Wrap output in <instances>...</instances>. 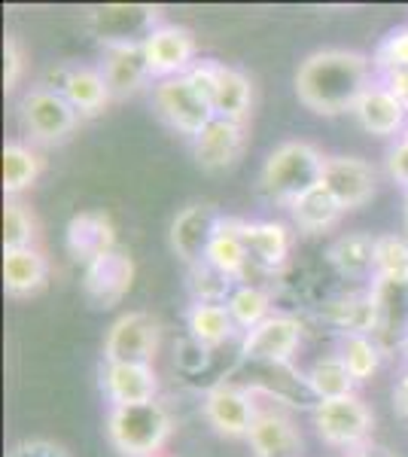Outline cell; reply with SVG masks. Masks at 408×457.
I'll return each instance as SVG.
<instances>
[{"mask_svg":"<svg viewBox=\"0 0 408 457\" xmlns=\"http://www.w3.org/2000/svg\"><path fill=\"white\" fill-rule=\"evenodd\" d=\"M372 86V64L351 49H321L311 53L296 71V95L308 110L321 116H341Z\"/></svg>","mask_w":408,"mask_h":457,"instance_id":"cell-1","label":"cell"},{"mask_svg":"<svg viewBox=\"0 0 408 457\" xmlns=\"http://www.w3.org/2000/svg\"><path fill=\"white\" fill-rule=\"evenodd\" d=\"M326 156L317 146L305 141H287L274 146L271 156L265 159L262 174H259V187L262 193L278 204H293L311 189L321 187L323 180Z\"/></svg>","mask_w":408,"mask_h":457,"instance_id":"cell-2","label":"cell"},{"mask_svg":"<svg viewBox=\"0 0 408 457\" xmlns=\"http://www.w3.org/2000/svg\"><path fill=\"white\" fill-rule=\"evenodd\" d=\"M174 421L159 400L113 405L107 415V436L122 457H159Z\"/></svg>","mask_w":408,"mask_h":457,"instance_id":"cell-3","label":"cell"},{"mask_svg":"<svg viewBox=\"0 0 408 457\" xmlns=\"http://www.w3.org/2000/svg\"><path fill=\"white\" fill-rule=\"evenodd\" d=\"M155 28H162L159 6L110 4L88 12V31L95 34V40L104 43V49L144 46Z\"/></svg>","mask_w":408,"mask_h":457,"instance_id":"cell-4","label":"cell"},{"mask_svg":"<svg viewBox=\"0 0 408 457\" xmlns=\"http://www.w3.org/2000/svg\"><path fill=\"white\" fill-rule=\"evenodd\" d=\"M311 418H314L317 436H321L326 445L347 448V452L366 448L369 436H372V427H375L372 411H369V405L362 403L357 394L314 403Z\"/></svg>","mask_w":408,"mask_h":457,"instance_id":"cell-5","label":"cell"},{"mask_svg":"<svg viewBox=\"0 0 408 457\" xmlns=\"http://www.w3.org/2000/svg\"><path fill=\"white\" fill-rule=\"evenodd\" d=\"M153 104L171 129L180 131V135H189V137H196L198 131L213 120L211 101L189 83L187 73H183V77L159 79V83H155V92H153Z\"/></svg>","mask_w":408,"mask_h":457,"instance_id":"cell-6","label":"cell"},{"mask_svg":"<svg viewBox=\"0 0 408 457\" xmlns=\"http://www.w3.org/2000/svg\"><path fill=\"white\" fill-rule=\"evenodd\" d=\"M21 122L37 144H62L79 125V113L55 88H34L21 98Z\"/></svg>","mask_w":408,"mask_h":457,"instance_id":"cell-7","label":"cell"},{"mask_svg":"<svg viewBox=\"0 0 408 457\" xmlns=\"http://www.w3.org/2000/svg\"><path fill=\"white\" fill-rule=\"evenodd\" d=\"M155 351H159V323L146 312L116 317L104 338V363L153 366Z\"/></svg>","mask_w":408,"mask_h":457,"instance_id":"cell-8","label":"cell"},{"mask_svg":"<svg viewBox=\"0 0 408 457\" xmlns=\"http://www.w3.org/2000/svg\"><path fill=\"white\" fill-rule=\"evenodd\" d=\"M302 345V323L293 314H271L256 329L244 333L241 353L256 366H289Z\"/></svg>","mask_w":408,"mask_h":457,"instance_id":"cell-9","label":"cell"},{"mask_svg":"<svg viewBox=\"0 0 408 457\" xmlns=\"http://www.w3.org/2000/svg\"><path fill=\"white\" fill-rule=\"evenodd\" d=\"M220 223L222 217L213 204H187L171 223V250L177 253V260L189 269L204 265Z\"/></svg>","mask_w":408,"mask_h":457,"instance_id":"cell-10","label":"cell"},{"mask_svg":"<svg viewBox=\"0 0 408 457\" xmlns=\"http://www.w3.org/2000/svg\"><path fill=\"white\" fill-rule=\"evenodd\" d=\"M259 415V405L254 400V390L241 385H213L204 394V418L220 436L241 439L250 436V427H254Z\"/></svg>","mask_w":408,"mask_h":457,"instance_id":"cell-11","label":"cell"},{"mask_svg":"<svg viewBox=\"0 0 408 457\" xmlns=\"http://www.w3.org/2000/svg\"><path fill=\"white\" fill-rule=\"evenodd\" d=\"M321 187L341 211H357L375 195V168L357 156H326Z\"/></svg>","mask_w":408,"mask_h":457,"instance_id":"cell-12","label":"cell"},{"mask_svg":"<svg viewBox=\"0 0 408 457\" xmlns=\"http://www.w3.org/2000/svg\"><path fill=\"white\" fill-rule=\"evenodd\" d=\"M131 284H135V262L122 250H110L98 256L95 262L86 265L83 287L86 296L101 308H113L129 296Z\"/></svg>","mask_w":408,"mask_h":457,"instance_id":"cell-13","label":"cell"},{"mask_svg":"<svg viewBox=\"0 0 408 457\" xmlns=\"http://www.w3.org/2000/svg\"><path fill=\"white\" fill-rule=\"evenodd\" d=\"M146 62H150V73L155 79H171L189 73L196 64V37L187 28L162 25L155 28L150 40L144 43Z\"/></svg>","mask_w":408,"mask_h":457,"instance_id":"cell-14","label":"cell"},{"mask_svg":"<svg viewBox=\"0 0 408 457\" xmlns=\"http://www.w3.org/2000/svg\"><path fill=\"white\" fill-rule=\"evenodd\" d=\"M372 302H375V338L384 348L408 342V281H381L375 278L372 284Z\"/></svg>","mask_w":408,"mask_h":457,"instance_id":"cell-15","label":"cell"},{"mask_svg":"<svg viewBox=\"0 0 408 457\" xmlns=\"http://www.w3.org/2000/svg\"><path fill=\"white\" fill-rule=\"evenodd\" d=\"M192 150H196L198 165L207 168V171L229 168L244 150V125L213 116V120L192 137Z\"/></svg>","mask_w":408,"mask_h":457,"instance_id":"cell-16","label":"cell"},{"mask_svg":"<svg viewBox=\"0 0 408 457\" xmlns=\"http://www.w3.org/2000/svg\"><path fill=\"white\" fill-rule=\"evenodd\" d=\"M68 250L77 262H95L98 256L116 250V228L110 223L107 213L101 211H83L77 217H71L68 223Z\"/></svg>","mask_w":408,"mask_h":457,"instance_id":"cell-17","label":"cell"},{"mask_svg":"<svg viewBox=\"0 0 408 457\" xmlns=\"http://www.w3.org/2000/svg\"><path fill=\"white\" fill-rule=\"evenodd\" d=\"M101 387L113 405H135L150 403L159 394V378L153 366H131V363H104Z\"/></svg>","mask_w":408,"mask_h":457,"instance_id":"cell-18","label":"cell"},{"mask_svg":"<svg viewBox=\"0 0 408 457\" xmlns=\"http://www.w3.org/2000/svg\"><path fill=\"white\" fill-rule=\"evenodd\" d=\"M241 238L247 247L250 262L262 265V269H280L287 262L289 250H293V232L284 223H271V220H241Z\"/></svg>","mask_w":408,"mask_h":457,"instance_id":"cell-19","label":"cell"},{"mask_svg":"<svg viewBox=\"0 0 408 457\" xmlns=\"http://www.w3.org/2000/svg\"><path fill=\"white\" fill-rule=\"evenodd\" d=\"M247 439L256 457H302V436L296 424L274 409H259Z\"/></svg>","mask_w":408,"mask_h":457,"instance_id":"cell-20","label":"cell"},{"mask_svg":"<svg viewBox=\"0 0 408 457\" xmlns=\"http://www.w3.org/2000/svg\"><path fill=\"white\" fill-rule=\"evenodd\" d=\"M354 116L372 135H396L408 120V104L399 101L384 83H372L354 107Z\"/></svg>","mask_w":408,"mask_h":457,"instance_id":"cell-21","label":"cell"},{"mask_svg":"<svg viewBox=\"0 0 408 457\" xmlns=\"http://www.w3.org/2000/svg\"><path fill=\"white\" fill-rule=\"evenodd\" d=\"M104 79L110 86V95L116 101L135 95L146 79L153 77L150 73V62H146L144 46H122V49H107L104 53Z\"/></svg>","mask_w":408,"mask_h":457,"instance_id":"cell-22","label":"cell"},{"mask_svg":"<svg viewBox=\"0 0 408 457\" xmlns=\"http://www.w3.org/2000/svg\"><path fill=\"white\" fill-rule=\"evenodd\" d=\"M49 262L37 247L25 250H4V287L10 296L25 299L46 287Z\"/></svg>","mask_w":408,"mask_h":457,"instance_id":"cell-23","label":"cell"},{"mask_svg":"<svg viewBox=\"0 0 408 457\" xmlns=\"http://www.w3.org/2000/svg\"><path fill=\"white\" fill-rule=\"evenodd\" d=\"M211 107H213V116H220V120L241 122V125L247 122L250 107H254V86H250L247 73L220 64Z\"/></svg>","mask_w":408,"mask_h":457,"instance_id":"cell-24","label":"cell"},{"mask_svg":"<svg viewBox=\"0 0 408 457\" xmlns=\"http://www.w3.org/2000/svg\"><path fill=\"white\" fill-rule=\"evenodd\" d=\"M62 95L71 101L79 116L104 113V107H107L110 98H113V95H110L107 79H104V73L95 71V68H73V71L64 73Z\"/></svg>","mask_w":408,"mask_h":457,"instance_id":"cell-25","label":"cell"},{"mask_svg":"<svg viewBox=\"0 0 408 457\" xmlns=\"http://www.w3.org/2000/svg\"><path fill=\"white\" fill-rule=\"evenodd\" d=\"M238 223H241L238 217H222L217 235H213V245L207 250V262L217 271H222L226 278H232V281H241L250 262Z\"/></svg>","mask_w":408,"mask_h":457,"instance_id":"cell-26","label":"cell"},{"mask_svg":"<svg viewBox=\"0 0 408 457\" xmlns=\"http://www.w3.org/2000/svg\"><path fill=\"white\" fill-rule=\"evenodd\" d=\"M189 333L202 348H220L222 342H229L235 327L232 314H229L226 302H192L189 314Z\"/></svg>","mask_w":408,"mask_h":457,"instance_id":"cell-27","label":"cell"},{"mask_svg":"<svg viewBox=\"0 0 408 457\" xmlns=\"http://www.w3.org/2000/svg\"><path fill=\"white\" fill-rule=\"evenodd\" d=\"M329 262L345 278L375 275V238L366 232H347L329 247Z\"/></svg>","mask_w":408,"mask_h":457,"instance_id":"cell-28","label":"cell"},{"mask_svg":"<svg viewBox=\"0 0 408 457\" xmlns=\"http://www.w3.org/2000/svg\"><path fill=\"white\" fill-rule=\"evenodd\" d=\"M326 320L345 336H372L375 333V302L372 293H351L332 299L326 305Z\"/></svg>","mask_w":408,"mask_h":457,"instance_id":"cell-29","label":"cell"},{"mask_svg":"<svg viewBox=\"0 0 408 457\" xmlns=\"http://www.w3.org/2000/svg\"><path fill=\"white\" fill-rule=\"evenodd\" d=\"M308 390L317 403L321 400H338V396H351L354 387H357V378L351 375V370L345 366L341 353H332V357H321L314 360V366L305 375Z\"/></svg>","mask_w":408,"mask_h":457,"instance_id":"cell-30","label":"cell"},{"mask_svg":"<svg viewBox=\"0 0 408 457\" xmlns=\"http://www.w3.org/2000/svg\"><path fill=\"white\" fill-rule=\"evenodd\" d=\"M341 204L326 193L323 187L311 189L308 195H302L299 202L289 204V217L293 223L302 228V232H323V228L336 226L341 217Z\"/></svg>","mask_w":408,"mask_h":457,"instance_id":"cell-31","label":"cell"},{"mask_svg":"<svg viewBox=\"0 0 408 457\" xmlns=\"http://www.w3.org/2000/svg\"><path fill=\"white\" fill-rule=\"evenodd\" d=\"M43 162L40 156L25 144H6L4 146V193L6 198H16L25 193L28 187H34V180L40 177Z\"/></svg>","mask_w":408,"mask_h":457,"instance_id":"cell-32","label":"cell"},{"mask_svg":"<svg viewBox=\"0 0 408 457\" xmlns=\"http://www.w3.org/2000/svg\"><path fill=\"white\" fill-rule=\"evenodd\" d=\"M226 308H229V314H232L235 327L250 333V329H256L259 323L271 317V296L256 284H241V287H235L232 296L226 299Z\"/></svg>","mask_w":408,"mask_h":457,"instance_id":"cell-33","label":"cell"},{"mask_svg":"<svg viewBox=\"0 0 408 457\" xmlns=\"http://www.w3.org/2000/svg\"><path fill=\"white\" fill-rule=\"evenodd\" d=\"M338 353L347 370H351V375L357 378V385L372 378L378 372V366H381V345H378L372 336H345L341 338Z\"/></svg>","mask_w":408,"mask_h":457,"instance_id":"cell-34","label":"cell"},{"mask_svg":"<svg viewBox=\"0 0 408 457\" xmlns=\"http://www.w3.org/2000/svg\"><path fill=\"white\" fill-rule=\"evenodd\" d=\"M375 278H381V281H408V238H403V235H378Z\"/></svg>","mask_w":408,"mask_h":457,"instance_id":"cell-35","label":"cell"},{"mask_svg":"<svg viewBox=\"0 0 408 457\" xmlns=\"http://www.w3.org/2000/svg\"><path fill=\"white\" fill-rule=\"evenodd\" d=\"M37 238V223L31 211L25 208L16 198L4 204V250H25L34 247Z\"/></svg>","mask_w":408,"mask_h":457,"instance_id":"cell-36","label":"cell"},{"mask_svg":"<svg viewBox=\"0 0 408 457\" xmlns=\"http://www.w3.org/2000/svg\"><path fill=\"white\" fill-rule=\"evenodd\" d=\"M375 68L381 71V77L408 73V28H396L393 34L384 37V43L375 53Z\"/></svg>","mask_w":408,"mask_h":457,"instance_id":"cell-37","label":"cell"},{"mask_svg":"<svg viewBox=\"0 0 408 457\" xmlns=\"http://www.w3.org/2000/svg\"><path fill=\"white\" fill-rule=\"evenodd\" d=\"M21 71H25V55H21V46L12 34L4 37V88L12 92L21 79Z\"/></svg>","mask_w":408,"mask_h":457,"instance_id":"cell-38","label":"cell"},{"mask_svg":"<svg viewBox=\"0 0 408 457\" xmlns=\"http://www.w3.org/2000/svg\"><path fill=\"white\" fill-rule=\"evenodd\" d=\"M6 457H71L64 452L58 442H49V439H25L19 442L16 448H12Z\"/></svg>","mask_w":408,"mask_h":457,"instance_id":"cell-39","label":"cell"},{"mask_svg":"<svg viewBox=\"0 0 408 457\" xmlns=\"http://www.w3.org/2000/svg\"><path fill=\"white\" fill-rule=\"evenodd\" d=\"M387 171L396 183H403V187L408 189V135H403L396 141V146L390 150L387 156Z\"/></svg>","mask_w":408,"mask_h":457,"instance_id":"cell-40","label":"cell"},{"mask_svg":"<svg viewBox=\"0 0 408 457\" xmlns=\"http://www.w3.org/2000/svg\"><path fill=\"white\" fill-rule=\"evenodd\" d=\"M393 403H396L399 415L408 418V370L403 372V378L396 381V390H393Z\"/></svg>","mask_w":408,"mask_h":457,"instance_id":"cell-41","label":"cell"},{"mask_svg":"<svg viewBox=\"0 0 408 457\" xmlns=\"http://www.w3.org/2000/svg\"><path fill=\"white\" fill-rule=\"evenodd\" d=\"M351 457H390V454H387V452H381V448L366 445V448H357V452H351Z\"/></svg>","mask_w":408,"mask_h":457,"instance_id":"cell-42","label":"cell"},{"mask_svg":"<svg viewBox=\"0 0 408 457\" xmlns=\"http://www.w3.org/2000/svg\"><path fill=\"white\" fill-rule=\"evenodd\" d=\"M405 193H408V189H405ZM405 217H408V208H405Z\"/></svg>","mask_w":408,"mask_h":457,"instance_id":"cell-43","label":"cell"},{"mask_svg":"<svg viewBox=\"0 0 408 457\" xmlns=\"http://www.w3.org/2000/svg\"><path fill=\"white\" fill-rule=\"evenodd\" d=\"M405 353H408V342H405Z\"/></svg>","mask_w":408,"mask_h":457,"instance_id":"cell-44","label":"cell"}]
</instances>
